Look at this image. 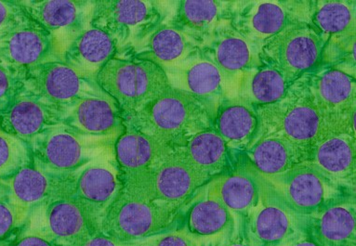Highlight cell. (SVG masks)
Listing matches in <instances>:
<instances>
[{
  "label": "cell",
  "instance_id": "19",
  "mask_svg": "<svg viewBox=\"0 0 356 246\" xmlns=\"http://www.w3.org/2000/svg\"><path fill=\"white\" fill-rule=\"evenodd\" d=\"M333 187L350 185L355 175V135L338 133L319 140L306 160Z\"/></svg>",
  "mask_w": 356,
  "mask_h": 246
},
{
  "label": "cell",
  "instance_id": "41",
  "mask_svg": "<svg viewBox=\"0 0 356 246\" xmlns=\"http://www.w3.org/2000/svg\"><path fill=\"white\" fill-rule=\"evenodd\" d=\"M80 246H134V245L121 243L104 234H95Z\"/></svg>",
  "mask_w": 356,
  "mask_h": 246
},
{
  "label": "cell",
  "instance_id": "13",
  "mask_svg": "<svg viewBox=\"0 0 356 246\" xmlns=\"http://www.w3.org/2000/svg\"><path fill=\"white\" fill-rule=\"evenodd\" d=\"M124 126L125 131L115 145V154L122 186L135 187L146 181L175 148L128 124Z\"/></svg>",
  "mask_w": 356,
  "mask_h": 246
},
{
  "label": "cell",
  "instance_id": "30",
  "mask_svg": "<svg viewBox=\"0 0 356 246\" xmlns=\"http://www.w3.org/2000/svg\"><path fill=\"white\" fill-rule=\"evenodd\" d=\"M181 149L195 170L209 179L227 165V145L212 129L194 135Z\"/></svg>",
  "mask_w": 356,
  "mask_h": 246
},
{
  "label": "cell",
  "instance_id": "15",
  "mask_svg": "<svg viewBox=\"0 0 356 246\" xmlns=\"http://www.w3.org/2000/svg\"><path fill=\"white\" fill-rule=\"evenodd\" d=\"M0 58L27 76L58 58L57 37L29 17L0 41Z\"/></svg>",
  "mask_w": 356,
  "mask_h": 246
},
{
  "label": "cell",
  "instance_id": "35",
  "mask_svg": "<svg viewBox=\"0 0 356 246\" xmlns=\"http://www.w3.org/2000/svg\"><path fill=\"white\" fill-rule=\"evenodd\" d=\"M32 164L33 154L29 146L0 126V179L12 178Z\"/></svg>",
  "mask_w": 356,
  "mask_h": 246
},
{
  "label": "cell",
  "instance_id": "18",
  "mask_svg": "<svg viewBox=\"0 0 356 246\" xmlns=\"http://www.w3.org/2000/svg\"><path fill=\"white\" fill-rule=\"evenodd\" d=\"M49 240L60 246H80L100 229L90 210L71 195L47 206Z\"/></svg>",
  "mask_w": 356,
  "mask_h": 246
},
{
  "label": "cell",
  "instance_id": "45",
  "mask_svg": "<svg viewBox=\"0 0 356 246\" xmlns=\"http://www.w3.org/2000/svg\"><path fill=\"white\" fill-rule=\"evenodd\" d=\"M0 246H10V243L5 242V240L0 239Z\"/></svg>",
  "mask_w": 356,
  "mask_h": 246
},
{
  "label": "cell",
  "instance_id": "42",
  "mask_svg": "<svg viewBox=\"0 0 356 246\" xmlns=\"http://www.w3.org/2000/svg\"><path fill=\"white\" fill-rule=\"evenodd\" d=\"M15 246H60L47 238L37 234H29L19 240Z\"/></svg>",
  "mask_w": 356,
  "mask_h": 246
},
{
  "label": "cell",
  "instance_id": "32",
  "mask_svg": "<svg viewBox=\"0 0 356 246\" xmlns=\"http://www.w3.org/2000/svg\"><path fill=\"white\" fill-rule=\"evenodd\" d=\"M211 185L234 215L248 214L261 202L258 182L253 174L248 171L237 170Z\"/></svg>",
  "mask_w": 356,
  "mask_h": 246
},
{
  "label": "cell",
  "instance_id": "5",
  "mask_svg": "<svg viewBox=\"0 0 356 246\" xmlns=\"http://www.w3.org/2000/svg\"><path fill=\"white\" fill-rule=\"evenodd\" d=\"M174 212L152 201L145 192L122 187L100 225V231L128 245L156 236L172 225Z\"/></svg>",
  "mask_w": 356,
  "mask_h": 246
},
{
  "label": "cell",
  "instance_id": "26",
  "mask_svg": "<svg viewBox=\"0 0 356 246\" xmlns=\"http://www.w3.org/2000/svg\"><path fill=\"white\" fill-rule=\"evenodd\" d=\"M312 217L311 240L317 246H355V204L330 203Z\"/></svg>",
  "mask_w": 356,
  "mask_h": 246
},
{
  "label": "cell",
  "instance_id": "29",
  "mask_svg": "<svg viewBox=\"0 0 356 246\" xmlns=\"http://www.w3.org/2000/svg\"><path fill=\"white\" fill-rule=\"evenodd\" d=\"M195 49L197 45L186 35L170 26H161L134 56L150 60L168 72L194 57Z\"/></svg>",
  "mask_w": 356,
  "mask_h": 246
},
{
  "label": "cell",
  "instance_id": "22",
  "mask_svg": "<svg viewBox=\"0 0 356 246\" xmlns=\"http://www.w3.org/2000/svg\"><path fill=\"white\" fill-rule=\"evenodd\" d=\"M114 42L101 30H83L69 44L63 54V62L83 79L96 81L104 66L117 56Z\"/></svg>",
  "mask_w": 356,
  "mask_h": 246
},
{
  "label": "cell",
  "instance_id": "38",
  "mask_svg": "<svg viewBox=\"0 0 356 246\" xmlns=\"http://www.w3.org/2000/svg\"><path fill=\"white\" fill-rule=\"evenodd\" d=\"M29 15L20 1H0V41L23 24Z\"/></svg>",
  "mask_w": 356,
  "mask_h": 246
},
{
  "label": "cell",
  "instance_id": "37",
  "mask_svg": "<svg viewBox=\"0 0 356 246\" xmlns=\"http://www.w3.org/2000/svg\"><path fill=\"white\" fill-rule=\"evenodd\" d=\"M26 76L0 58V113L5 112L26 84Z\"/></svg>",
  "mask_w": 356,
  "mask_h": 246
},
{
  "label": "cell",
  "instance_id": "24",
  "mask_svg": "<svg viewBox=\"0 0 356 246\" xmlns=\"http://www.w3.org/2000/svg\"><path fill=\"white\" fill-rule=\"evenodd\" d=\"M122 189L118 171L109 164L88 165L74 179L71 195L100 220Z\"/></svg>",
  "mask_w": 356,
  "mask_h": 246
},
{
  "label": "cell",
  "instance_id": "4",
  "mask_svg": "<svg viewBox=\"0 0 356 246\" xmlns=\"http://www.w3.org/2000/svg\"><path fill=\"white\" fill-rule=\"evenodd\" d=\"M159 4L139 0L93 1L90 26L108 35L118 51L137 48L162 26Z\"/></svg>",
  "mask_w": 356,
  "mask_h": 246
},
{
  "label": "cell",
  "instance_id": "21",
  "mask_svg": "<svg viewBox=\"0 0 356 246\" xmlns=\"http://www.w3.org/2000/svg\"><path fill=\"white\" fill-rule=\"evenodd\" d=\"M20 4L33 21L54 35L57 32L79 35L90 24L93 7V1L79 0H30Z\"/></svg>",
  "mask_w": 356,
  "mask_h": 246
},
{
  "label": "cell",
  "instance_id": "33",
  "mask_svg": "<svg viewBox=\"0 0 356 246\" xmlns=\"http://www.w3.org/2000/svg\"><path fill=\"white\" fill-rule=\"evenodd\" d=\"M214 120V131L231 147H247L258 132L256 113L247 105H228L218 113Z\"/></svg>",
  "mask_w": 356,
  "mask_h": 246
},
{
  "label": "cell",
  "instance_id": "6",
  "mask_svg": "<svg viewBox=\"0 0 356 246\" xmlns=\"http://www.w3.org/2000/svg\"><path fill=\"white\" fill-rule=\"evenodd\" d=\"M325 45L311 22L300 19L286 24L278 34L265 41L259 58L265 66L277 70L291 85L316 66Z\"/></svg>",
  "mask_w": 356,
  "mask_h": 246
},
{
  "label": "cell",
  "instance_id": "7",
  "mask_svg": "<svg viewBox=\"0 0 356 246\" xmlns=\"http://www.w3.org/2000/svg\"><path fill=\"white\" fill-rule=\"evenodd\" d=\"M305 77L311 101L331 131L355 135V77L330 67L307 73Z\"/></svg>",
  "mask_w": 356,
  "mask_h": 246
},
{
  "label": "cell",
  "instance_id": "2",
  "mask_svg": "<svg viewBox=\"0 0 356 246\" xmlns=\"http://www.w3.org/2000/svg\"><path fill=\"white\" fill-rule=\"evenodd\" d=\"M96 82L117 102L123 120L142 112L171 87L164 69L135 56L113 58L98 74Z\"/></svg>",
  "mask_w": 356,
  "mask_h": 246
},
{
  "label": "cell",
  "instance_id": "25",
  "mask_svg": "<svg viewBox=\"0 0 356 246\" xmlns=\"http://www.w3.org/2000/svg\"><path fill=\"white\" fill-rule=\"evenodd\" d=\"M165 73L171 87L197 97L215 113V108L223 95V77L213 63L192 57Z\"/></svg>",
  "mask_w": 356,
  "mask_h": 246
},
{
  "label": "cell",
  "instance_id": "12",
  "mask_svg": "<svg viewBox=\"0 0 356 246\" xmlns=\"http://www.w3.org/2000/svg\"><path fill=\"white\" fill-rule=\"evenodd\" d=\"M65 110L30 90L26 84L5 112L0 113L4 131L31 146L44 132L63 124Z\"/></svg>",
  "mask_w": 356,
  "mask_h": 246
},
{
  "label": "cell",
  "instance_id": "27",
  "mask_svg": "<svg viewBox=\"0 0 356 246\" xmlns=\"http://www.w3.org/2000/svg\"><path fill=\"white\" fill-rule=\"evenodd\" d=\"M187 228L192 237L226 239L234 233L236 218L209 185L206 195L190 210Z\"/></svg>",
  "mask_w": 356,
  "mask_h": 246
},
{
  "label": "cell",
  "instance_id": "20",
  "mask_svg": "<svg viewBox=\"0 0 356 246\" xmlns=\"http://www.w3.org/2000/svg\"><path fill=\"white\" fill-rule=\"evenodd\" d=\"M63 124L85 138L112 137L125 131L122 113L114 99H82L65 110Z\"/></svg>",
  "mask_w": 356,
  "mask_h": 246
},
{
  "label": "cell",
  "instance_id": "9",
  "mask_svg": "<svg viewBox=\"0 0 356 246\" xmlns=\"http://www.w3.org/2000/svg\"><path fill=\"white\" fill-rule=\"evenodd\" d=\"M74 179V174L49 172L32 164L12 178L0 179V190L24 220L40 206L71 195Z\"/></svg>",
  "mask_w": 356,
  "mask_h": 246
},
{
  "label": "cell",
  "instance_id": "40",
  "mask_svg": "<svg viewBox=\"0 0 356 246\" xmlns=\"http://www.w3.org/2000/svg\"><path fill=\"white\" fill-rule=\"evenodd\" d=\"M23 220L17 210L0 190V239L6 236L15 227L23 223Z\"/></svg>",
  "mask_w": 356,
  "mask_h": 246
},
{
  "label": "cell",
  "instance_id": "43",
  "mask_svg": "<svg viewBox=\"0 0 356 246\" xmlns=\"http://www.w3.org/2000/svg\"><path fill=\"white\" fill-rule=\"evenodd\" d=\"M215 246H251L250 242H248L247 237L245 238H236L233 239L232 236L230 238H226V240L223 239V242L217 243Z\"/></svg>",
  "mask_w": 356,
  "mask_h": 246
},
{
  "label": "cell",
  "instance_id": "14",
  "mask_svg": "<svg viewBox=\"0 0 356 246\" xmlns=\"http://www.w3.org/2000/svg\"><path fill=\"white\" fill-rule=\"evenodd\" d=\"M63 124L41 134L30 146L33 164L57 174H74L90 159V145Z\"/></svg>",
  "mask_w": 356,
  "mask_h": 246
},
{
  "label": "cell",
  "instance_id": "8",
  "mask_svg": "<svg viewBox=\"0 0 356 246\" xmlns=\"http://www.w3.org/2000/svg\"><path fill=\"white\" fill-rule=\"evenodd\" d=\"M208 181L179 147L174 149L142 184L128 188L142 190L159 206L175 212Z\"/></svg>",
  "mask_w": 356,
  "mask_h": 246
},
{
  "label": "cell",
  "instance_id": "28",
  "mask_svg": "<svg viewBox=\"0 0 356 246\" xmlns=\"http://www.w3.org/2000/svg\"><path fill=\"white\" fill-rule=\"evenodd\" d=\"M248 154L257 170L268 179L286 172L308 157L307 151L291 140L273 134L262 135Z\"/></svg>",
  "mask_w": 356,
  "mask_h": 246
},
{
  "label": "cell",
  "instance_id": "17",
  "mask_svg": "<svg viewBox=\"0 0 356 246\" xmlns=\"http://www.w3.org/2000/svg\"><path fill=\"white\" fill-rule=\"evenodd\" d=\"M257 209L248 223L247 239L251 246H286L302 236L300 217L288 208L275 195Z\"/></svg>",
  "mask_w": 356,
  "mask_h": 246
},
{
  "label": "cell",
  "instance_id": "39",
  "mask_svg": "<svg viewBox=\"0 0 356 246\" xmlns=\"http://www.w3.org/2000/svg\"><path fill=\"white\" fill-rule=\"evenodd\" d=\"M134 246H197L191 235L186 231H170L148 238Z\"/></svg>",
  "mask_w": 356,
  "mask_h": 246
},
{
  "label": "cell",
  "instance_id": "10",
  "mask_svg": "<svg viewBox=\"0 0 356 246\" xmlns=\"http://www.w3.org/2000/svg\"><path fill=\"white\" fill-rule=\"evenodd\" d=\"M26 85L63 110L82 99H113L97 82L83 79L60 60L44 63L29 72Z\"/></svg>",
  "mask_w": 356,
  "mask_h": 246
},
{
  "label": "cell",
  "instance_id": "11",
  "mask_svg": "<svg viewBox=\"0 0 356 246\" xmlns=\"http://www.w3.org/2000/svg\"><path fill=\"white\" fill-rule=\"evenodd\" d=\"M269 181L275 189V195L300 218L316 214L335 195V187L323 179L307 161L269 178Z\"/></svg>",
  "mask_w": 356,
  "mask_h": 246
},
{
  "label": "cell",
  "instance_id": "1",
  "mask_svg": "<svg viewBox=\"0 0 356 246\" xmlns=\"http://www.w3.org/2000/svg\"><path fill=\"white\" fill-rule=\"evenodd\" d=\"M214 118V113L197 97L170 87L142 112L124 119V124L179 148L194 135L208 131Z\"/></svg>",
  "mask_w": 356,
  "mask_h": 246
},
{
  "label": "cell",
  "instance_id": "36",
  "mask_svg": "<svg viewBox=\"0 0 356 246\" xmlns=\"http://www.w3.org/2000/svg\"><path fill=\"white\" fill-rule=\"evenodd\" d=\"M289 87L285 79L277 70L265 66L250 81V98L259 106L275 104L283 98Z\"/></svg>",
  "mask_w": 356,
  "mask_h": 246
},
{
  "label": "cell",
  "instance_id": "3",
  "mask_svg": "<svg viewBox=\"0 0 356 246\" xmlns=\"http://www.w3.org/2000/svg\"><path fill=\"white\" fill-rule=\"evenodd\" d=\"M257 112L261 135L286 138L307 153L319 140L338 134L331 131L314 108L305 76L289 85L282 99L261 105Z\"/></svg>",
  "mask_w": 356,
  "mask_h": 246
},
{
  "label": "cell",
  "instance_id": "44",
  "mask_svg": "<svg viewBox=\"0 0 356 246\" xmlns=\"http://www.w3.org/2000/svg\"><path fill=\"white\" fill-rule=\"evenodd\" d=\"M288 246V245H286ZM289 246H317L316 243L313 242V240L310 239H305V238H302V239L296 240V242L291 243Z\"/></svg>",
  "mask_w": 356,
  "mask_h": 246
},
{
  "label": "cell",
  "instance_id": "31",
  "mask_svg": "<svg viewBox=\"0 0 356 246\" xmlns=\"http://www.w3.org/2000/svg\"><path fill=\"white\" fill-rule=\"evenodd\" d=\"M211 62L225 77H232L247 68L252 60L250 45L233 28L220 29L211 40Z\"/></svg>",
  "mask_w": 356,
  "mask_h": 246
},
{
  "label": "cell",
  "instance_id": "23",
  "mask_svg": "<svg viewBox=\"0 0 356 246\" xmlns=\"http://www.w3.org/2000/svg\"><path fill=\"white\" fill-rule=\"evenodd\" d=\"M230 3L220 1H180L170 26L195 45L211 40L226 19L232 18Z\"/></svg>",
  "mask_w": 356,
  "mask_h": 246
},
{
  "label": "cell",
  "instance_id": "16",
  "mask_svg": "<svg viewBox=\"0 0 356 246\" xmlns=\"http://www.w3.org/2000/svg\"><path fill=\"white\" fill-rule=\"evenodd\" d=\"M297 2L253 1L232 15V28L250 45L262 44L289 23L300 20L295 13Z\"/></svg>",
  "mask_w": 356,
  "mask_h": 246
},
{
  "label": "cell",
  "instance_id": "34",
  "mask_svg": "<svg viewBox=\"0 0 356 246\" xmlns=\"http://www.w3.org/2000/svg\"><path fill=\"white\" fill-rule=\"evenodd\" d=\"M311 24L327 42L328 38L355 30L353 1H318L313 3Z\"/></svg>",
  "mask_w": 356,
  "mask_h": 246
}]
</instances>
